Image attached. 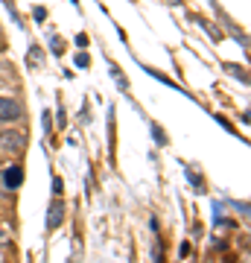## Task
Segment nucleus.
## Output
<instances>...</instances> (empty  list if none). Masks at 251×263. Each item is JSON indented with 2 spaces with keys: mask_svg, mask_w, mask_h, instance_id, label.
Masks as SVG:
<instances>
[{
  "mask_svg": "<svg viewBox=\"0 0 251 263\" xmlns=\"http://www.w3.org/2000/svg\"><path fill=\"white\" fill-rule=\"evenodd\" d=\"M152 135H155V141L158 143H167V138H164V132H161L158 126H152Z\"/></svg>",
  "mask_w": 251,
  "mask_h": 263,
  "instance_id": "423d86ee",
  "label": "nucleus"
},
{
  "mask_svg": "<svg viewBox=\"0 0 251 263\" xmlns=\"http://www.w3.org/2000/svg\"><path fill=\"white\" fill-rule=\"evenodd\" d=\"M47 18V9H41V6H38L35 9V21H44Z\"/></svg>",
  "mask_w": 251,
  "mask_h": 263,
  "instance_id": "6e6552de",
  "label": "nucleus"
},
{
  "mask_svg": "<svg viewBox=\"0 0 251 263\" xmlns=\"http://www.w3.org/2000/svg\"><path fill=\"white\" fill-rule=\"evenodd\" d=\"M62 219H65V208H62V202L50 205V216H47V226H50V228H59V226H62Z\"/></svg>",
  "mask_w": 251,
  "mask_h": 263,
  "instance_id": "20e7f679",
  "label": "nucleus"
},
{
  "mask_svg": "<svg viewBox=\"0 0 251 263\" xmlns=\"http://www.w3.org/2000/svg\"><path fill=\"white\" fill-rule=\"evenodd\" d=\"M0 143L9 146V149H21L24 146V135H18V132H3L0 135Z\"/></svg>",
  "mask_w": 251,
  "mask_h": 263,
  "instance_id": "7ed1b4c3",
  "label": "nucleus"
},
{
  "mask_svg": "<svg viewBox=\"0 0 251 263\" xmlns=\"http://www.w3.org/2000/svg\"><path fill=\"white\" fill-rule=\"evenodd\" d=\"M228 70H231L234 76H240L242 82H245V79H248V76H245V70H242V67H237V65H228Z\"/></svg>",
  "mask_w": 251,
  "mask_h": 263,
  "instance_id": "39448f33",
  "label": "nucleus"
},
{
  "mask_svg": "<svg viewBox=\"0 0 251 263\" xmlns=\"http://www.w3.org/2000/svg\"><path fill=\"white\" fill-rule=\"evenodd\" d=\"M21 103H15L12 97H0V123H9V120H18L21 117Z\"/></svg>",
  "mask_w": 251,
  "mask_h": 263,
  "instance_id": "f257e3e1",
  "label": "nucleus"
},
{
  "mask_svg": "<svg viewBox=\"0 0 251 263\" xmlns=\"http://www.w3.org/2000/svg\"><path fill=\"white\" fill-rule=\"evenodd\" d=\"M0 47H3V41H0Z\"/></svg>",
  "mask_w": 251,
  "mask_h": 263,
  "instance_id": "1a4fd4ad",
  "label": "nucleus"
},
{
  "mask_svg": "<svg viewBox=\"0 0 251 263\" xmlns=\"http://www.w3.org/2000/svg\"><path fill=\"white\" fill-rule=\"evenodd\" d=\"M21 181H24V170H21V167H9L6 173H3V184H6L9 190H15Z\"/></svg>",
  "mask_w": 251,
  "mask_h": 263,
  "instance_id": "f03ea898",
  "label": "nucleus"
},
{
  "mask_svg": "<svg viewBox=\"0 0 251 263\" xmlns=\"http://www.w3.org/2000/svg\"><path fill=\"white\" fill-rule=\"evenodd\" d=\"M76 65H79V67H88V65H91V59L85 56V53H79V56H76Z\"/></svg>",
  "mask_w": 251,
  "mask_h": 263,
  "instance_id": "0eeeda50",
  "label": "nucleus"
}]
</instances>
